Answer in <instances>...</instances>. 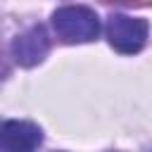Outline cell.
Here are the masks:
<instances>
[{
    "instance_id": "obj_1",
    "label": "cell",
    "mask_w": 152,
    "mask_h": 152,
    "mask_svg": "<svg viewBox=\"0 0 152 152\" xmlns=\"http://www.w3.org/2000/svg\"><path fill=\"white\" fill-rule=\"evenodd\" d=\"M52 26L64 43H88L100 33L97 14L86 5H62L52 12Z\"/></svg>"
},
{
    "instance_id": "obj_2",
    "label": "cell",
    "mask_w": 152,
    "mask_h": 152,
    "mask_svg": "<svg viewBox=\"0 0 152 152\" xmlns=\"http://www.w3.org/2000/svg\"><path fill=\"white\" fill-rule=\"evenodd\" d=\"M107 40L121 55H135L147 40V21L142 17H131L124 12H112L107 17Z\"/></svg>"
},
{
    "instance_id": "obj_3",
    "label": "cell",
    "mask_w": 152,
    "mask_h": 152,
    "mask_svg": "<svg viewBox=\"0 0 152 152\" xmlns=\"http://www.w3.org/2000/svg\"><path fill=\"white\" fill-rule=\"evenodd\" d=\"M43 142V131L21 119H10L0 126V152H36Z\"/></svg>"
},
{
    "instance_id": "obj_4",
    "label": "cell",
    "mask_w": 152,
    "mask_h": 152,
    "mask_svg": "<svg viewBox=\"0 0 152 152\" xmlns=\"http://www.w3.org/2000/svg\"><path fill=\"white\" fill-rule=\"evenodd\" d=\"M48 52H50V38H48L45 26H40V24L31 26L21 36H17L12 43V55H14L17 64H21V66L40 64Z\"/></svg>"
},
{
    "instance_id": "obj_5",
    "label": "cell",
    "mask_w": 152,
    "mask_h": 152,
    "mask_svg": "<svg viewBox=\"0 0 152 152\" xmlns=\"http://www.w3.org/2000/svg\"><path fill=\"white\" fill-rule=\"evenodd\" d=\"M145 152H152V150H145Z\"/></svg>"
}]
</instances>
